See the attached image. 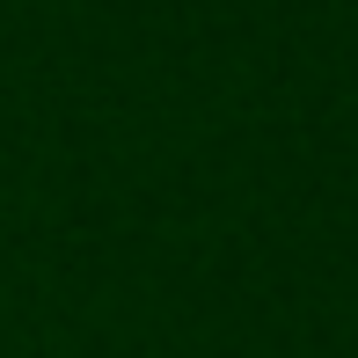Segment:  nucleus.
<instances>
[]
</instances>
